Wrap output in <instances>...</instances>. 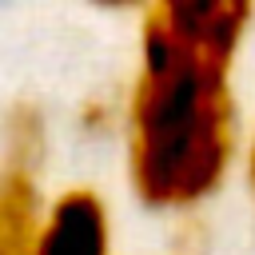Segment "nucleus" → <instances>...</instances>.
<instances>
[{"mask_svg":"<svg viewBox=\"0 0 255 255\" xmlns=\"http://www.w3.org/2000/svg\"><path fill=\"white\" fill-rule=\"evenodd\" d=\"M96 8H108V12H128V8H143L147 0H88Z\"/></svg>","mask_w":255,"mask_h":255,"instance_id":"obj_4","label":"nucleus"},{"mask_svg":"<svg viewBox=\"0 0 255 255\" xmlns=\"http://www.w3.org/2000/svg\"><path fill=\"white\" fill-rule=\"evenodd\" d=\"M247 187H251V195H255V135H251V143H247Z\"/></svg>","mask_w":255,"mask_h":255,"instance_id":"obj_5","label":"nucleus"},{"mask_svg":"<svg viewBox=\"0 0 255 255\" xmlns=\"http://www.w3.org/2000/svg\"><path fill=\"white\" fill-rule=\"evenodd\" d=\"M32 255H108V211L88 187L64 191L40 219Z\"/></svg>","mask_w":255,"mask_h":255,"instance_id":"obj_3","label":"nucleus"},{"mask_svg":"<svg viewBox=\"0 0 255 255\" xmlns=\"http://www.w3.org/2000/svg\"><path fill=\"white\" fill-rule=\"evenodd\" d=\"M235 159L231 64L139 32V68L128 96V171L147 207H195Z\"/></svg>","mask_w":255,"mask_h":255,"instance_id":"obj_1","label":"nucleus"},{"mask_svg":"<svg viewBox=\"0 0 255 255\" xmlns=\"http://www.w3.org/2000/svg\"><path fill=\"white\" fill-rule=\"evenodd\" d=\"M255 16V0H147L143 28L215 64H231Z\"/></svg>","mask_w":255,"mask_h":255,"instance_id":"obj_2","label":"nucleus"}]
</instances>
